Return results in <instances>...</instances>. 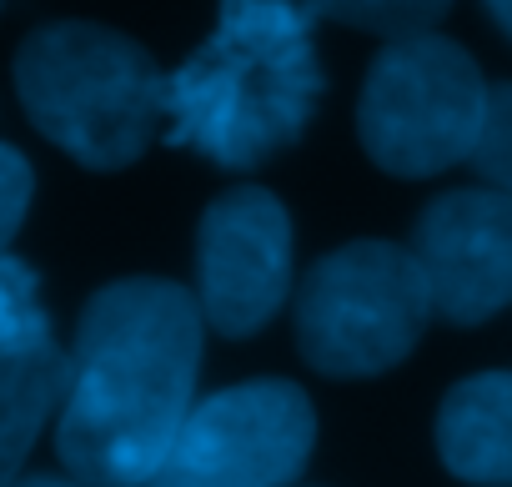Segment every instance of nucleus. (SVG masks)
Returning a JSON list of instances; mask_svg holds the SVG:
<instances>
[{
	"instance_id": "nucleus-1",
	"label": "nucleus",
	"mask_w": 512,
	"mask_h": 487,
	"mask_svg": "<svg viewBox=\"0 0 512 487\" xmlns=\"http://www.w3.org/2000/svg\"><path fill=\"white\" fill-rule=\"evenodd\" d=\"M201 307L186 287L131 277L101 287L76 327L56 452L96 487H146L196 407Z\"/></svg>"
},
{
	"instance_id": "nucleus-2",
	"label": "nucleus",
	"mask_w": 512,
	"mask_h": 487,
	"mask_svg": "<svg viewBox=\"0 0 512 487\" xmlns=\"http://www.w3.org/2000/svg\"><path fill=\"white\" fill-rule=\"evenodd\" d=\"M312 21L302 0H221L206 46L166 76L171 141L231 171L287 151L327 86Z\"/></svg>"
},
{
	"instance_id": "nucleus-3",
	"label": "nucleus",
	"mask_w": 512,
	"mask_h": 487,
	"mask_svg": "<svg viewBox=\"0 0 512 487\" xmlns=\"http://www.w3.org/2000/svg\"><path fill=\"white\" fill-rule=\"evenodd\" d=\"M16 91L46 141L91 171L131 166L166 121V76L121 31L56 21L21 41Z\"/></svg>"
},
{
	"instance_id": "nucleus-4",
	"label": "nucleus",
	"mask_w": 512,
	"mask_h": 487,
	"mask_svg": "<svg viewBox=\"0 0 512 487\" xmlns=\"http://www.w3.org/2000/svg\"><path fill=\"white\" fill-rule=\"evenodd\" d=\"M427 322V282L412 252L392 241L337 247L297 287V347L327 377H372L397 367Z\"/></svg>"
},
{
	"instance_id": "nucleus-5",
	"label": "nucleus",
	"mask_w": 512,
	"mask_h": 487,
	"mask_svg": "<svg viewBox=\"0 0 512 487\" xmlns=\"http://www.w3.org/2000/svg\"><path fill=\"white\" fill-rule=\"evenodd\" d=\"M487 86L472 56L437 31L387 41L372 61L357 131L367 156L392 176H437L472 156Z\"/></svg>"
},
{
	"instance_id": "nucleus-6",
	"label": "nucleus",
	"mask_w": 512,
	"mask_h": 487,
	"mask_svg": "<svg viewBox=\"0 0 512 487\" xmlns=\"http://www.w3.org/2000/svg\"><path fill=\"white\" fill-rule=\"evenodd\" d=\"M317 442V417L292 382H241L191 407L146 487H287Z\"/></svg>"
},
{
	"instance_id": "nucleus-7",
	"label": "nucleus",
	"mask_w": 512,
	"mask_h": 487,
	"mask_svg": "<svg viewBox=\"0 0 512 487\" xmlns=\"http://www.w3.org/2000/svg\"><path fill=\"white\" fill-rule=\"evenodd\" d=\"M292 292V221L262 186L216 196L196 236V307L221 337L262 332Z\"/></svg>"
},
{
	"instance_id": "nucleus-8",
	"label": "nucleus",
	"mask_w": 512,
	"mask_h": 487,
	"mask_svg": "<svg viewBox=\"0 0 512 487\" xmlns=\"http://www.w3.org/2000/svg\"><path fill=\"white\" fill-rule=\"evenodd\" d=\"M412 262L427 282L432 317L477 327L512 302V196L467 186L437 196L412 231Z\"/></svg>"
},
{
	"instance_id": "nucleus-9",
	"label": "nucleus",
	"mask_w": 512,
	"mask_h": 487,
	"mask_svg": "<svg viewBox=\"0 0 512 487\" xmlns=\"http://www.w3.org/2000/svg\"><path fill=\"white\" fill-rule=\"evenodd\" d=\"M437 452L462 482H512V372H477L442 397Z\"/></svg>"
},
{
	"instance_id": "nucleus-10",
	"label": "nucleus",
	"mask_w": 512,
	"mask_h": 487,
	"mask_svg": "<svg viewBox=\"0 0 512 487\" xmlns=\"http://www.w3.org/2000/svg\"><path fill=\"white\" fill-rule=\"evenodd\" d=\"M71 357L46 342L31 352H0V487H16L21 467L51 417H61Z\"/></svg>"
},
{
	"instance_id": "nucleus-11",
	"label": "nucleus",
	"mask_w": 512,
	"mask_h": 487,
	"mask_svg": "<svg viewBox=\"0 0 512 487\" xmlns=\"http://www.w3.org/2000/svg\"><path fill=\"white\" fill-rule=\"evenodd\" d=\"M312 16L387 36V41H407V36H427L437 31V21L452 11V0H302Z\"/></svg>"
},
{
	"instance_id": "nucleus-12",
	"label": "nucleus",
	"mask_w": 512,
	"mask_h": 487,
	"mask_svg": "<svg viewBox=\"0 0 512 487\" xmlns=\"http://www.w3.org/2000/svg\"><path fill=\"white\" fill-rule=\"evenodd\" d=\"M51 337V317L41 307V282L26 262H16L11 252H0V352H31L46 347Z\"/></svg>"
},
{
	"instance_id": "nucleus-13",
	"label": "nucleus",
	"mask_w": 512,
	"mask_h": 487,
	"mask_svg": "<svg viewBox=\"0 0 512 487\" xmlns=\"http://www.w3.org/2000/svg\"><path fill=\"white\" fill-rule=\"evenodd\" d=\"M477 166V176L492 181V191L512 196V81L487 86V111H482V131L477 146L467 156Z\"/></svg>"
},
{
	"instance_id": "nucleus-14",
	"label": "nucleus",
	"mask_w": 512,
	"mask_h": 487,
	"mask_svg": "<svg viewBox=\"0 0 512 487\" xmlns=\"http://www.w3.org/2000/svg\"><path fill=\"white\" fill-rule=\"evenodd\" d=\"M31 191H36L31 161L16 146H0V252H6V241L21 231L26 206H31Z\"/></svg>"
},
{
	"instance_id": "nucleus-15",
	"label": "nucleus",
	"mask_w": 512,
	"mask_h": 487,
	"mask_svg": "<svg viewBox=\"0 0 512 487\" xmlns=\"http://www.w3.org/2000/svg\"><path fill=\"white\" fill-rule=\"evenodd\" d=\"M482 6H487V16L502 26V36L512 41V0H482Z\"/></svg>"
},
{
	"instance_id": "nucleus-16",
	"label": "nucleus",
	"mask_w": 512,
	"mask_h": 487,
	"mask_svg": "<svg viewBox=\"0 0 512 487\" xmlns=\"http://www.w3.org/2000/svg\"><path fill=\"white\" fill-rule=\"evenodd\" d=\"M16 487H96V482H81V477H21Z\"/></svg>"
}]
</instances>
